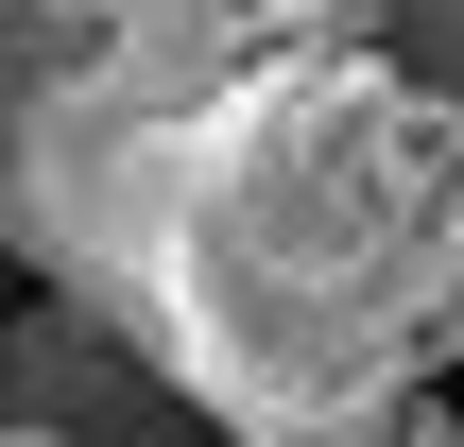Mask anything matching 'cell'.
Returning <instances> with one entry per match:
<instances>
[{
	"instance_id": "1",
	"label": "cell",
	"mask_w": 464,
	"mask_h": 447,
	"mask_svg": "<svg viewBox=\"0 0 464 447\" xmlns=\"http://www.w3.org/2000/svg\"><path fill=\"white\" fill-rule=\"evenodd\" d=\"M17 258L155 345L224 447H413L430 362H464V121L344 52H258L34 207Z\"/></svg>"
},
{
	"instance_id": "2",
	"label": "cell",
	"mask_w": 464,
	"mask_h": 447,
	"mask_svg": "<svg viewBox=\"0 0 464 447\" xmlns=\"http://www.w3.org/2000/svg\"><path fill=\"white\" fill-rule=\"evenodd\" d=\"M258 52H276L258 0H0V224L69 207Z\"/></svg>"
},
{
	"instance_id": "3",
	"label": "cell",
	"mask_w": 464,
	"mask_h": 447,
	"mask_svg": "<svg viewBox=\"0 0 464 447\" xmlns=\"http://www.w3.org/2000/svg\"><path fill=\"white\" fill-rule=\"evenodd\" d=\"M0 396H17V447H224L189 396H172V362H155V345H121V327H103V310H69V293H34V310H17Z\"/></svg>"
},
{
	"instance_id": "4",
	"label": "cell",
	"mask_w": 464,
	"mask_h": 447,
	"mask_svg": "<svg viewBox=\"0 0 464 447\" xmlns=\"http://www.w3.org/2000/svg\"><path fill=\"white\" fill-rule=\"evenodd\" d=\"M258 17H276V52H344L464 121V0H258Z\"/></svg>"
},
{
	"instance_id": "5",
	"label": "cell",
	"mask_w": 464,
	"mask_h": 447,
	"mask_svg": "<svg viewBox=\"0 0 464 447\" xmlns=\"http://www.w3.org/2000/svg\"><path fill=\"white\" fill-rule=\"evenodd\" d=\"M413 447H464V413H430V431H413Z\"/></svg>"
}]
</instances>
